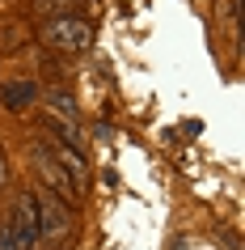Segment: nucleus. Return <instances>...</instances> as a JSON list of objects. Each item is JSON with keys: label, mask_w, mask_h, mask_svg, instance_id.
Listing matches in <instances>:
<instances>
[{"label": "nucleus", "mask_w": 245, "mask_h": 250, "mask_svg": "<svg viewBox=\"0 0 245 250\" xmlns=\"http://www.w3.org/2000/svg\"><path fill=\"white\" fill-rule=\"evenodd\" d=\"M47 106H51V115H55V119L76 123V127H80V106H76V98H72L68 89H47Z\"/></svg>", "instance_id": "nucleus-7"}, {"label": "nucleus", "mask_w": 245, "mask_h": 250, "mask_svg": "<svg viewBox=\"0 0 245 250\" xmlns=\"http://www.w3.org/2000/svg\"><path fill=\"white\" fill-rule=\"evenodd\" d=\"M38 85H34V81H9V85H4V89H0V102L9 106V110H26V106H34L38 102Z\"/></svg>", "instance_id": "nucleus-6"}, {"label": "nucleus", "mask_w": 245, "mask_h": 250, "mask_svg": "<svg viewBox=\"0 0 245 250\" xmlns=\"http://www.w3.org/2000/svg\"><path fill=\"white\" fill-rule=\"evenodd\" d=\"M38 195V221H42V233L47 237H59L72 229V221H76V212H72V204H64V199H55L51 191H34Z\"/></svg>", "instance_id": "nucleus-4"}, {"label": "nucleus", "mask_w": 245, "mask_h": 250, "mask_svg": "<svg viewBox=\"0 0 245 250\" xmlns=\"http://www.w3.org/2000/svg\"><path fill=\"white\" fill-rule=\"evenodd\" d=\"M9 229H13V242L17 250H34L42 242V221H38V195L26 191V195L17 199L13 216H9Z\"/></svg>", "instance_id": "nucleus-2"}, {"label": "nucleus", "mask_w": 245, "mask_h": 250, "mask_svg": "<svg viewBox=\"0 0 245 250\" xmlns=\"http://www.w3.org/2000/svg\"><path fill=\"white\" fill-rule=\"evenodd\" d=\"M0 183H4V161H0Z\"/></svg>", "instance_id": "nucleus-8"}, {"label": "nucleus", "mask_w": 245, "mask_h": 250, "mask_svg": "<svg viewBox=\"0 0 245 250\" xmlns=\"http://www.w3.org/2000/svg\"><path fill=\"white\" fill-rule=\"evenodd\" d=\"M42 42L55 47V51H85L93 42V26L76 13H59V17H51L42 26Z\"/></svg>", "instance_id": "nucleus-1"}, {"label": "nucleus", "mask_w": 245, "mask_h": 250, "mask_svg": "<svg viewBox=\"0 0 245 250\" xmlns=\"http://www.w3.org/2000/svg\"><path fill=\"white\" fill-rule=\"evenodd\" d=\"M34 170H38V183L47 187L55 199H64V204H76V183H72V178H68V174L55 166V157L47 153V145H42V140L34 145Z\"/></svg>", "instance_id": "nucleus-3"}, {"label": "nucleus", "mask_w": 245, "mask_h": 250, "mask_svg": "<svg viewBox=\"0 0 245 250\" xmlns=\"http://www.w3.org/2000/svg\"><path fill=\"white\" fill-rule=\"evenodd\" d=\"M47 153L55 157V166L76 183V191L85 187V178H89V166H85V157H80V148H68V145H47Z\"/></svg>", "instance_id": "nucleus-5"}]
</instances>
